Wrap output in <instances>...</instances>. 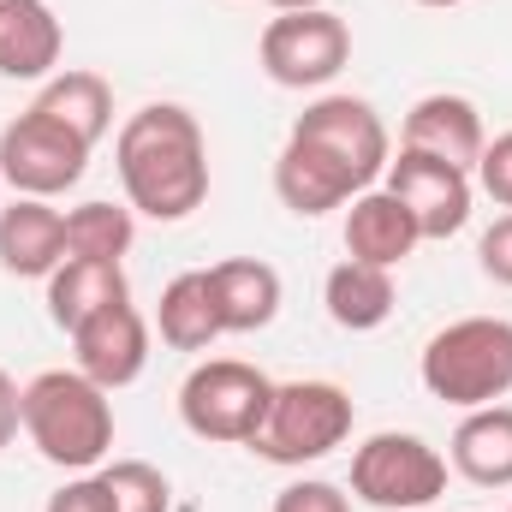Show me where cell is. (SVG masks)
<instances>
[{"label": "cell", "instance_id": "obj_27", "mask_svg": "<svg viewBox=\"0 0 512 512\" xmlns=\"http://www.w3.org/2000/svg\"><path fill=\"white\" fill-rule=\"evenodd\" d=\"M477 262H483V274L495 286H512V209L477 239Z\"/></svg>", "mask_w": 512, "mask_h": 512}, {"label": "cell", "instance_id": "obj_13", "mask_svg": "<svg viewBox=\"0 0 512 512\" xmlns=\"http://www.w3.org/2000/svg\"><path fill=\"white\" fill-rule=\"evenodd\" d=\"M66 262V215L48 197H12L0 209V268L18 280H48Z\"/></svg>", "mask_w": 512, "mask_h": 512}, {"label": "cell", "instance_id": "obj_11", "mask_svg": "<svg viewBox=\"0 0 512 512\" xmlns=\"http://www.w3.org/2000/svg\"><path fill=\"white\" fill-rule=\"evenodd\" d=\"M72 352H78V370L96 387H108V393L131 387L149 364V322L131 298H120V304H108L72 328Z\"/></svg>", "mask_w": 512, "mask_h": 512}, {"label": "cell", "instance_id": "obj_19", "mask_svg": "<svg viewBox=\"0 0 512 512\" xmlns=\"http://www.w3.org/2000/svg\"><path fill=\"white\" fill-rule=\"evenodd\" d=\"M322 304H328L334 328H346V334H370V328H382L387 316H393V304H399V292H393V268L358 262V256L334 262L328 280H322Z\"/></svg>", "mask_w": 512, "mask_h": 512}, {"label": "cell", "instance_id": "obj_15", "mask_svg": "<svg viewBox=\"0 0 512 512\" xmlns=\"http://www.w3.org/2000/svg\"><path fill=\"white\" fill-rule=\"evenodd\" d=\"M417 245H423V233H417L411 209H405L387 185L352 197V209H346V256L376 262V268H399Z\"/></svg>", "mask_w": 512, "mask_h": 512}, {"label": "cell", "instance_id": "obj_29", "mask_svg": "<svg viewBox=\"0 0 512 512\" xmlns=\"http://www.w3.org/2000/svg\"><path fill=\"white\" fill-rule=\"evenodd\" d=\"M18 399H24V387L0 370V447H12V435L24 429V417H18Z\"/></svg>", "mask_w": 512, "mask_h": 512}, {"label": "cell", "instance_id": "obj_5", "mask_svg": "<svg viewBox=\"0 0 512 512\" xmlns=\"http://www.w3.org/2000/svg\"><path fill=\"white\" fill-rule=\"evenodd\" d=\"M268 399H274V382L256 370V364H239V358H209L197 364L185 387H179V417L197 441H215V447H251V435L268 417Z\"/></svg>", "mask_w": 512, "mask_h": 512}, {"label": "cell", "instance_id": "obj_12", "mask_svg": "<svg viewBox=\"0 0 512 512\" xmlns=\"http://www.w3.org/2000/svg\"><path fill=\"white\" fill-rule=\"evenodd\" d=\"M483 143H489V137H483V114H477V102H471V96H447V90L411 102L405 131H399V149L441 155V161H453V167H477Z\"/></svg>", "mask_w": 512, "mask_h": 512}, {"label": "cell", "instance_id": "obj_4", "mask_svg": "<svg viewBox=\"0 0 512 512\" xmlns=\"http://www.w3.org/2000/svg\"><path fill=\"white\" fill-rule=\"evenodd\" d=\"M352 393L334 382H274L268 417L251 435V453L268 465H316L352 435Z\"/></svg>", "mask_w": 512, "mask_h": 512}, {"label": "cell", "instance_id": "obj_6", "mask_svg": "<svg viewBox=\"0 0 512 512\" xmlns=\"http://www.w3.org/2000/svg\"><path fill=\"white\" fill-rule=\"evenodd\" d=\"M262 72L280 90H322L346 72L352 60V30L346 18H334L328 6H304V12H280L268 18L262 42H256Z\"/></svg>", "mask_w": 512, "mask_h": 512}, {"label": "cell", "instance_id": "obj_31", "mask_svg": "<svg viewBox=\"0 0 512 512\" xmlns=\"http://www.w3.org/2000/svg\"><path fill=\"white\" fill-rule=\"evenodd\" d=\"M417 6H465V0H417Z\"/></svg>", "mask_w": 512, "mask_h": 512}, {"label": "cell", "instance_id": "obj_18", "mask_svg": "<svg viewBox=\"0 0 512 512\" xmlns=\"http://www.w3.org/2000/svg\"><path fill=\"white\" fill-rule=\"evenodd\" d=\"M274 197H280L292 215L316 221V215H328V209H346V203L358 197V185H352L328 155H316L310 143H292V137H286V149L274 155Z\"/></svg>", "mask_w": 512, "mask_h": 512}, {"label": "cell", "instance_id": "obj_21", "mask_svg": "<svg viewBox=\"0 0 512 512\" xmlns=\"http://www.w3.org/2000/svg\"><path fill=\"white\" fill-rule=\"evenodd\" d=\"M131 298L126 286V268L120 262H60L54 274H48V316H54V328H78V322H90L96 310H108V304H120Z\"/></svg>", "mask_w": 512, "mask_h": 512}, {"label": "cell", "instance_id": "obj_8", "mask_svg": "<svg viewBox=\"0 0 512 512\" xmlns=\"http://www.w3.org/2000/svg\"><path fill=\"white\" fill-rule=\"evenodd\" d=\"M292 143H310L316 155H328L358 191H370L393 161L382 114L364 96H316L298 120H292Z\"/></svg>", "mask_w": 512, "mask_h": 512}, {"label": "cell", "instance_id": "obj_2", "mask_svg": "<svg viewBox=\"0 0 512 512\" xmlns=\"http://www.w3.org/2000/svg\"><path fill=\"white\" fill-rule=\"evenodd\" d=\"M30 447L60 471H90L114 447V405L108 387H96L84 370H42L18 399Z\"/></svg>", "mask_w": 512, "mask_h": 512}, {"label": "cell", "instance_id": "obj_16", "mask_svg": "<svg viewBox=\"0 0 512 512\" xmlns=\"http://www.w3.org/2000/svg\"><path fill=\"white\" fill-rule=\"evenodd\" d=\"M209 292H215V316L221 334H256L280 316V274L262 256H233L209 268Z\"/></svg>", "mask_w": 512, "mask_h": 512}, {"label": "cell", "instance_id": "obj_9", "mask_svg": "<svg viewBox=\"0 0 512 512\" xmlns=\"http://www.w3.org/2000/svg\"><path fill=\"white\" fill-rule=\"evenodd\" d=\"M84 167H90V143L60 120H48L42 108H24L0 131V179L12 185V197H60L84 179Z\"/></svg>", "mask_w": 512, "mask_h": 512}, {"label": "cell", "instance_id": "obj_14", "mask_svg": "<svg viewBox=\"0 0 512 512\" xmlns=\"http://www.w3.org/2000/svg\"><path fill=\"white\" fill-rule=\"evenodd\" d=\"M66 30L48 0H0V78H54Z\"/></svg>", "mask_w": 512, "mask_h": 512}, {"label": "cell", "instance_id": "obj_10", "mask_svg": "<svg viewBox=\"0 0 512 512\" xmlns=\"http://www.w3.org/2000/svg\"><path fill=\"white\" fill-rule=\"evenodd\" d=\"M387 191L411 209L423 239H453L471 221V197H477L471 167H453V161L417 155V149H399L387 161Z\"/></svg>", "mask_w": 512, "mask_h": 512}, {"label": "cell", "instance_id": "obj_17", "mask_svg": "<svg viewBox=\"0 0 512 512\" xmlns=\"http://www.w3.org/2000/svg\"><path fill=\"white\" fill-rule=\"evenodd\" d=\"M447 459L477 489H512V405H477L447 441Z\"/></svg>", "mask_w": 512, "mask_h": 512}, {"label": "cell", "instance_id": "obj_24", "mask_svg": "<svg viewBox=\"0 0 512 512\" xmlns=\"http://www.w3.org/2000/svg\"><path fill=\"white\" fill-rule=\"evenodd\" d=\"M102 483H108L114 512H167L173 507L167 477H161L155 465H143V459H114V465L102 471Z\"/></svg>", "mask_w": 512, "mask_h": 512}, {"label": "cell", "instance_id": "obj_3", "mask_svg": "<svg viewBox=\"0 0 512 512\" xmlns=\"http://www.w3.org/2000/svg\"><path fill=\"white\" fill-rule=\"evenodd\" d=\"M417 376L441 405H459V411L501 405L512 393V322L507 316H459V322H447L441 334H429Z\"/></svg>", "mask_w": 512, "mask_h": 512}, {"label": "cell", "instance_id": "obj_1", "mask_svg": "<svg viewBox=\"0 0 512 512\" xmlns=\"http://www.w3.org/2000/svg\"><path fill=\"white\" fill-rule=\"evenodd\" d=\"M114 167L126 203L149 221H185L209 197V143L191 108L149 102L114 137Z\"/></svg>", "mask_w": 512, "mask_h": 512}, {"label": "cell", "instance_id": "obj_22", "mask_svg": "<svg viewBox=\"0 0 512 512\" xmlns=\"http://www.w3.org/2000/svg\"><path fill=\"white\" fill-rule=\"evenodd\" d=\"M30 108H42L48 120H60L66 131H78L90 149H96V143L108 137V126H114V90H108L102 72H54Z\"/></svg>", "mask_w": 512, "mask_h": 512}, {"label": "cell", "instance_id": "obj_7", "mask_svg": "<svg viewBox=\"0 0 512 512\" xmlns=\"http://www.w3.org/2000/svg\"><path fill=\"white\" fill-rule=\"evenodd\" d=\"M447 489V459L423 441V435H399L382 429L352 453V495L364 507L382 512H417L429 501H441Z\"/></svg>", "mask_w": 512, "mask_h": 512}, {"label": "cell", "instance_id": "obj_20", "mask_svg": "<svg viewBox=\"0 0 512 512\" xmlns=\"http://www.w3.org/2000/svg\"><path fill=\"white\" fill-rule=\"evenodd\" d=\"M155 328L173 352H209L221 340V316H215V292H209V268H191V274H173L161 286V304H155Z\"/></svg>", "mask_w": 512, "mask_h": 512}, {"label": "cell", "instance_id": "obj_28", "mask_svg": "<svg viewBox=\"0 0 512 512\" xmlns=\"http://www.w3.org/2000/svg\"><path fill=\"white\" fill-rule=\"evenodd\" d=\"M42 512H114V501H108V483L102 477H72L60 495H48Z\"/></svg>", "mask_w": 512, "mask_h": 512}, {"label": "cell", "instance_id": "obj_26", "mask_svg": "<svg viewBox=\"0 0 512 512\" xmlns=\"http://www.w3.org/2000/svg\"><path fill=\"white\" fill-rule=\"evenodd\" d=\"M477 185H483L501 209H512V131H501L495 143H483V155H477Z\"/></svg>", "mask_w": 512, "mask_h": 512}, {"label": "cell", "instance_id": "obj_25", "mask_svg": "<svg viewBox=\"0 0 512 512\" xmlns=\"http://www.w3.org/2000/svg\"><path fill=\"white\" fill-rule=\"evenodd\" d=\"M274 512H352V501H346L334 483L304 477V483H286V489L274 495Z\"/></svg>", "mask_w": 512, "mask_h": 512}, {"label": "cell", "instance_id": "obj_30", "mask_svg": "<svg viewBox=\"0 0 512 512\" xmlns=\"http://www.w3.org/2000/svg\"><path fill=\"white\" fill-rule=\"evenodd\" d=\"M262 6H274V12H304V6H322V0H262Z\"/></svg>", "mask_w": 512, "mask_h": 512}, {"label": "cell", "instance_id": "obj_23", "mask_svg": "<svg viewBox=\"0 0 512 512\" xmlns=\"http://www.w3.org/2000/svg\"><path fill=\"white\" fill-rule=\"evenodd\" d=\"M137 209L131 203H78L66 215V256L72 262H126L131 239H137Z\"/></svg>", "mask_w": 512, "mask_h": 512}]
</instances>
